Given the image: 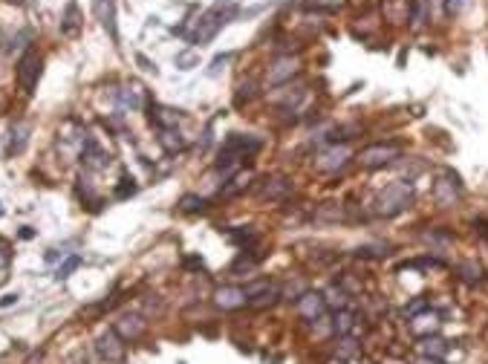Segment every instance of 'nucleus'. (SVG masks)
Instances as JSON below:
<instances>
[{"label": "nucleus", "mask_w": 488, "mask_h": 364, "mask_svg": "<svg viewBox=\"0 0 488 364\" xmlns=\"http://www.w3.org/2000/svg\"><path fill=\"white\" fill-rule=\"evenodd\" d=\"M237 15V9L234 6H214V9H208V12H203L197 21H194V29L185 35L188 38V44H194V47H203V44H208L214 35H217L231 17Z\"/></svg>", "instance_id": "obj_1"}, {"label": "nucleus", "mask_w": 488, "mask_h": 364, "mask_svg": "<svg viewBox=\"0 0 488 364\" xmlns=\"http://www.w3.org/2000/svg\"><path fill=\"white\" fill-rule=\"evenodd\" d=\"M411 203H414V185H411V180H407V182H393V185H387L381 194L376 197L373 212H376V217L390 220V217H399L402 212H407Z\"/></svg>", "instance_id": "obj_2"}, {"label": "nucleus", "mask_w": 488, "mask_h": 364, "mask_svg": "<svg viewBox=\"0 0 488 364\" xmlns=\"http://www.w3.org/2000/svg\"><path fill=\"white\" fill-rule=\"evenodd\" d=\"M260 139L255 136H243V133H231V136L223 142L220 148V159H217V171H231L234 165H240L243 159L255 157V153L260 150Z\"/></svg>", "instance_id": "obj_3"}, {"label": "nucleus", "mask_w": 488, "mask_h": 364, "mask_svg": "<svg viewBox=\"0 0 488 364\" xmlns=\"http://www.w3.org/2000/svg\"><path fill=\"white\" fill-rule=\"evenodd\" d=\"M402 157V145L399 142H376L359 153V165L373 171V168H384V165H393L396 159Z\"/></svg>", "instance_id": "obj_4"}, {"label": "nucleus", "mask_w": 488, "mask_h": 364, "mask_svg": "<svg viewBox=\"0 0 488 364\" xmlns=\"http://www.w3.org/2000/svg\"><path fill=\"white\" fill-rule=\"evenodd\" d=\"M41 55H38V49H26L24 55H21V61H17V67H15V79H17V87H21L26 95L29 93H35V87H38V79H41Z\"/></svg>", "instance_id": "obj_5"}, {"label": "nucleus", "mask_w": 488, "mask_h": 364, "mask_svg": "<svg viewBox=\"0 0 488 364\" xmlns=\"http://www.w3.org/2000/svg\"><path fill=\"white\" fill-rule=\"evenodd\" d=\"M292 194V180L283 174H271L255 182V197L260 203H283Z\"/></svg>", "instance_id": "obj_6"}, {"label": "nucleus", "mask_w": 488, "mask_h": 364, "mask_svg": "<svg viewBox=\"0 0 488 364\" xmlns=\"http://www.w3.org/2000/svg\"><path fill=\"white\" fill-rule=\"evenodd\" d=\"M459 197H462V182H459V177L454 174V171H442V177H439L436 185H434V200H436V205H439V208H451V205L459 203Z\"/></svg>", "instance_id": "obj_7"}, {"label": "nucleus", "mask_w": 488, "mask_h": 364, "mask_svg": "<svg viewBox=\"0 0 488 364\" xmlns=\"http://www.w3.org/2000/svg\"><path fill=\"white\" fill-rule=\"evenodd\" d=\"M349 157H353V150H349V145H329V148H324L318 157H315V168L321 171V174H336V171H341V168H347V162H349Z\"/></svg>", "instance_id": "obj_8"}, {"label": "nucleus", "mask_w": 488, "mask_h": 364, "mask_svg": "<svg viewBox=\"0 0 488 364\" xmlns=\"http://www.w3.org/2000/svg\"><path fill=\"white\" fill-rule=\"evenodd\" d=\"M298 75V58H292V55H281V58H275L269 64L266 70V81L271 87H283L286 81H292Z\"/></svg>", "instance_id": "obj_9"}, {"label": "nucleus", "mask_w": 488, "mask_h": 364, "mask_svg": "<svg viewBox=\"0 0 488 364\" xmlns=\"http://www.w3.org/2000/svg\"><path fill=\"white\" fill-rule=\"evenodd\" d=\"M295 312H298L304 321H318V318L326 312V298H324V292H301L298 301H295Z\"/></svg>", "instance_id": "obj_10"}, {"label": "nucleus", "mask_w": 488, "mask_h": 364, "mask_svg": "<svg viewBox=\"0 0 488 364\" xmlns=\"http://www.w3.org/2000/svg\"><path fill=\"white\" fill-rule=\"evenodd\" d=\"M125 338L116 333V330H107V333H102L99 338H95V353H99L104 361H122L125 358V344H122Z\"/></svg>", "instance_id": "obj_11"}, {"label": "nucleus", "mask_w": 488, "mask_h": 364, "mask_svg": "<svg viewBox=\"0 0 488 364\" xmlns=\"http://www.w3.org/2000/svg\"><path fill=\"white\" fill-rule=\"evenodd\" d=\"M214 303H217L223 312H234V310H240V306H246L249 298H246L243 286H220V290L214 292Z\"/></svg>", "instance_id": "obj_12"}, {"label": "nucleus", "mask_w": 488, "mask_h": 364, "mask_svg": "<svg viewBox=\"0 0 488 364\" xmlns=\"http://www.w3.org/2000/svg\"><path fill=\"white\" fill-rule=\"evenodd\" d=\"M93 12L113 41H119V29H116V0H93Z\"/></svg>", "instance_id": "obj_13"}, {"label": "nucleus", "mask_w": 488, "mask_h": 364, "mask_svg": "<svg viewBox=\"0 0 488 364\" xmlns=\"http://www.w3.org/2000/svg\"><path fill=\"white\" fill-rule=\"evenodd\" d=\"M81 162H84V168H93V171H102V168H107V165H110V157H107V153H104L99 145H95V139H93V136H87V133H84Z\"/></svg>", "instance_id": "obj_14"}, {"label": "nucleus", "mask_w": 488, "mask_h": 364, "mask_svg": "<svg viewBox=\"0 0 488 364\" xmlns=\"http://www.w3.org/2000/svg\"><path fill=\"white\" fill-rule=\"evenodd\" d=\"M145 327H148V324H145V318L142 315H136V312H130V315H122L119 321H116V333H119L125 341H136V338H139L142 333H145Z\"/></svg>", "instance_id": "obj_15"}, {"label": "nucleus", "mask_w": 488, "mask_h": 364, "mask_svg": "<svg viewBox=\"0 0 488 364\" xmlns=\"http://www.w3.org/2000/svg\"><path fill=\"white\" fill-rule=\"evenodd\" d=\"M180 110H173V107H162V104H150V122L159 127V130H168V127H177L180 122Z\"/></svg>", "instance_id": "obj_16"}, {"label": "nucleus", "mask_w": 488, "mask_h": 364, "mask_svg": "<svg viewBox=\"0 0 488 364\" xmlns=\"http://www.w3.org/2000/svg\"><path fill=\"white\" fill-rule=\"evenodd\" d=\"M116 99L125 110H139L145 104V90L139 84H125L119 93H116Z\"/></svg>", "instance_id": "obj_17"}, {"label": "nucleus", "mask_w": 488, "mask_h": 364, "mask_svg": "<svg viewBox=\"0 0 488 364\" xmlns=\"http://www.w3.org/2000/svg\"><path fill=\"white\" fill-rule=\"evenodd\" d=\"M29 133H32V127H29L26 122H17V125H12L6 150H9V153H21V150L26 148V142H29Z\"/></svg>", "instance_id": "obj_18"}, {"label": "nucleus", "mask_w": 488, "mask_h": 364, "mask_svg": "<svg viewBox=\"0 0 488 364\" xmlns=\"http://www.w3.org/2000/svg\"><path fill=\"white\" fill-rule=\"evenodd\" d=\"M419 353L427 356V358H445L448 344H445L439 335H422V341H419Z\"/></svg>", "instance_id": "obj_19"}, {"label": "nucleus", "mask_w": 488, "mask_h": 364, "mask_svg": "<svg viewBox=\"0 0 488 364\" xmlns=\"http://www.w3.org/2000/svg\"><path fill=\"white\" fill-rule=\"evenodd\" d=\"M260 260H263V255H255V248H243L240 258L231 263V275H243V272L249 275Z\"/></svg>", "instance_id": "obj_20"}, {"label": "nucleus", "mask_w": 488, "mask_h": 364, "mask_svg": "<svg viewBox=\"0 0 488 364\" xmlns=\"http://www.w3.org/2000/svg\"><path fill=\"white\" fill-rule=\"evenodd\" d=\"M78 29H81V12H78L75 3H67V12L61 17V32L72 38V35H78Z\"/></svg>", "instance_id": "obj_21"}, {"label": "nucleus", "mask_w": 488, "mask_h": 364, "mask_svg": "<svg viewBox=\"0 0 488 364\" xmlns=\"http://www.w3.org/2000/svg\"><path fill=\"white\" fill-rule=\"evenodd\" d=\"M159 145L165 148V153H180L185 148V139L180 136L177 127H168V130H159Z\"/></svg>", "instance_id": "obj_22"}, {"label": "nucleus", "mask_w": 488, "mask_h": 364, "mask_svg": "<svg viewBox=\"0 0 488 364\" xmlns=\"http://www.w3.org/2000/svg\"><path fill=\"white\" fill-rule=\"evenodd\" d=\"M333 327H336V333H338V335H349V333L356 330V315H353V312H349L347 306H344V310H338V312H336Z\"/></svg>", "instance_id": "obj_23"}, {"label": "nucleus", "mask_w": 488, "mask_h": 364, "mask_svg": "<svg viewBox=\"0 0 488 364\" xmlns=\"http://www.w3.org/2000/svg\"><path fill=\"white\" fill-rule=\"evenodd\" d=\"M278 298H281V290H278L275 283H271V286H266V290H263L260 295L249 298V303L255 306V310H263V306H271V303H278Z\"/></svg>", "instance_id": "obj_24"}, {"label": "nucleus", "mask_w": 488, "mask_h": 364, "mask_svg": "<svg viewBox=\"0 0 488 364\" xmlns=\"http://www.w3.org/2000/svg\"><path fill=\"white\" fill-rule=\"evenodd\" d=\"M336 356H338L341 361L359 356V341H356L353 335H341V338L336 341Z\"/></svg>", "instance_id": "obj_25"}, {"label": "nucleus", "mask_w": 488, "mask_h": 364, "mask_svg": "<svg viewBox=\"0 0 488 364\" xmlns=\"http://www.w3.org/2000/svg\"><path fill=\"white\" fill-rule=\"evenodd\" d=\"M457 272L462 275V280H468V283H480L482 280V266L480 263H474V260H465V263H459L457 266Z\"/></svg>", "instance_id": "obj_26"}, {"label": "nucleus", "mask_w": 488, "mask_h": 364, "mask_svg": "<svg viewBox=\"0 0 488 364\" xmlns=\"http://www.w3.org/2000/svg\"><path fill=\"white\" fill-rule=\"evenodd\" d=\"M205 205H208V200L205 197H197V194H182L180 197V208H182V212H188V214L203 212Z\"/></svg>", "instance_id": "obj_27"}, {"label": "nucleus", "mask_w": 488, "mask_h": 364, "mask_svg": "<svg viewBox=\"0 0 488 364\" xmlns=\"http://www.w3.org/2000/svg\"><path fill=\"white\" fill-rule=\"evenodd\" d=\"M136 188H139V185H136V180L125 174V177L119 180V185H116L113 197H116V200H127V197H133V194H136Z\"/></svg>", "instance_id": "obj_28"}, {"label": "nucleus", "mask_w": 488, "mask_h": 364, "mask_svg": "<svg viewBox=\"0 0 488 364\" xmlns=\"http://www.w3.org/2000/svg\"><path fill=\"white\" fill-rule=\"evenodd\" d=\"M427 310H431V301H427V298H414L411 303L404 306V315L414 321V318H419V315H422V312H427Z\"/></svg>", "instance_id": "obj_29"}, {"label": "nucleus", "mask_w": 488, "mask_h": 364, "mask_svg": "<svg viewBox=\"0 0 488 364\" xmlns=\"http://www.w3.org/2000/svg\"><path fill=\"white\" fill-rule=\"evenodd\" d=\"M78 266H81V258H78V255L67 258V260H64L61 266H58V272H55V278H58V280H67V278H70V275H72V272L78 269Z\"/></svg>", "instance_id": "obj_30"}, {"label": "nucleus", "mask_w": 488, "mask_h": 364, "mask_svg": "<svg viewBox=\"0 0 488 364\" xmlns=\"http://www.w3.org/2000/svg\"><path fill=\"white\" fill-rule=\"evenodd\" d=\"M246 188V182L243 180H231L226 188H220V197L223 200H228V197H234V194H237V191H243Z\"/></svg>", "instance_id": "obj_31"}, {"label": "nucleus", "mask_w": 488, "mask_h": 364, "mask_svg": "<svg viewBox=\"0 0 488 364\" xmlns=\"http://www.w3.org/2000/svg\"><path fill=\"white\" fill-rule=\"evenodd\" d=\"M194 64H197V52H182V55H177V67H180V70H191Z\"/></svg>", "instance_id": "obj_32"}, {"label": "nucleus", "mask_w": 488, "mask_h": 364, "mask_svg": "<svg viewBox=\"0 0 488 364\" xmlns=\"http://www.w3.org/2000/svg\"><path fill=\"white\" fill-rule=\"evenodd\" d=\"M9 260H12V252H9V246L0 240V269H3V266H9Z\"/></svg>", "instance_id": "obj_33"}, {"label": "nucleus", "mask_w": 488, "mask_h": 364, "mask_svg": "<svg viewBox=\"0 0 488 364\" xmlns=\"http://www.w3.org/2000/svg\"><path fill=\"white\" fill-rule=\"evenodd\" d=\"M465 3H468V0H445L448 12H462V9H465Z\"/></svg>", "instance_id": "obj_34"}, {"label": "nucleus", "mask_w": 488, "mask_h": 364, "mask_svg": "<svg viewBox=\"0 0 488 364\" xmlns=\"http://www.w3.org/2000/svg\"><path fill=\"white\" fill-rule=\"evenodd\" d=\"M12 303H17V292H9V295L0 298V306H12Z\"/></svg>", "instance_id": "obj_35"}, {"label": "nucleus", "mask_w": 488, "mask_h": 364, "mask_svg": "<svg viewBox=\"0 0 488 364\" xmlns=\"http://www.w3.org/2000/svg\"><path fill=\"white\" fill-rule=\"evenodd\" d=\"M185 266H191V269H203V258H188Z\"/></svg>", "instance_id": "obj_36"}, {"label": "nucleus", "mask_w": 488, "mask_h": 364, "mask_svg": "<svg viewBox=\"0 0 488 364\" xmlns=\"http://www.w3.org/2000/svg\"><path fill=\"white\" fill-rule=\"evenodd\" d=\"M414 364H445L442 358H427V356H422V358H416Z\"/></svg>", "instance_id": "obj_37"}, {"label": "nucleus", "mask_w": 488, "mask_h": 364, "mask_svg": "<svg viewBox=\"0 0 488 364\" xmlns=\"http://www.w3.org/2000/svg\"><path fill=\"white\" fill-rule=\"evenodd\" d=\"M21 237H24V240H29V237H35V232H32V228H24Z\"/></svg>", "instance_id": "obj_38"}, {"label": "nucleus", "mask_w": 488, "mask_h": 364, "mask_svg": "<svg viewBox=\"0 0 488 364\" xmlns=\"http://www.w3.org/2000/svg\"><path fill=\"white\" fill-rule=\"evenodd\" d=\"M0 217H3V208H0Z\"/></svg>", "instance_id": "obj_39"}, {"label": "nucleus", "mask_w": 488, "mask_h": 364, "mask_svg": "<svg viewBox=\"0 0 488 364\" xmlns=\"http://www.w3.org/2000/svg\"><path fill=\"white\" fill-rule=\"evenodd\" d=\"M367 364H373V361H367Z\"/></svg>", "instance_id": "obj_40"}]
</instances>
